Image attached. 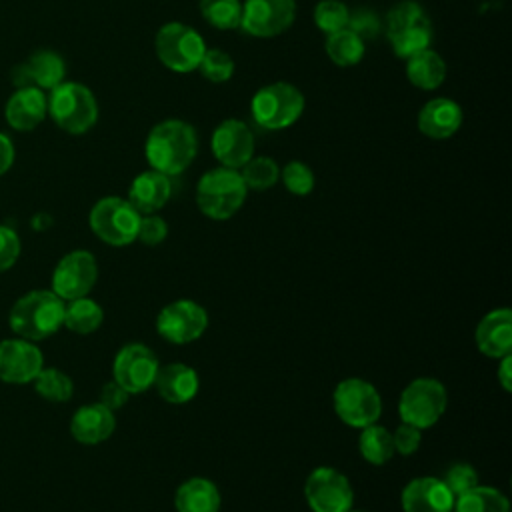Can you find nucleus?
Returning <instances> with one entry per match:
<instances>
[{"label": "nucleus", "mask_w": 512, "mask_h": 512, "mask_svg": "<svg viewBox=\"0 0 512 512\" xmlns=\"http://www.w3.org/2000/svg\"><path fill=\"white\" fill-rule=\"evenodd\" d=\"M198 154V136L192 124L168 118L154 124L144 140V156L152 170L166 176L182 174Z\"/></svg>", "instance_id": "obj_1"}, {"label": "nucleus", "mask_w": 512, "mask_h": 512, "mask_svg": "<svg viewBox=\"0 0 512 512\" xmlns=\"http://www.w3.org/2000/svg\"><path fill=\"white\" fill-rule=\"evenodd\" d=\"M66 302L52 290H32L20 296L10 310V328L24 340H44L64 324Z\"/></svg>", "instance_id": "obj_2"}, {"label": "nucleus", "mask_w": 512, "mask_h": 512, "mask_svg": "<svg viewBox=\"0 0 512 512\" xmlns=\"http://www.w3.org/2000/svg\"><path fill=\"white\" fill-rule=\"evenodd\" d=\"M248 188L240 170L218 166L204 172L196 184L198 210L210 220L232 218L246 202Z\"/></svg>", "instance_id": "obj_3"}, {"label": "nucleus", "mask_w": 512, "mask_h": 512, "mask_svg": "<svg viewBox=\"0 0 512 512\" xmlns=\"http://www.w3.org/2000/svg\"><path fill=\"white\" fill-rule=\"evenodd\" d=\"M384 28L398 58L408 60L432 44V22L416 0L396 2L386 14Z\"/></svg>", "instance_id": "obj_4"}, {"label": "nucleus", "mask_w": 512, "mask_h": 512, "mask_svg": "<svg viewBox=\"0 0 512 512\" xmlns=\"http://www.w3.org/2000/svg\"><path fill=\"white\" fill-rule=\"evenodd\" d=\"M48 116L68 134H86L98 122L96 96L88 86L64 80L50 90Z\"/></svg>", "instance_id": "obj_5"}, {"label": "nucleus", "mask_w": 512, "mask_h": 512, "mask_svg": "<svg viewBox=\"0 0 512 512\" xmlns=\"http://www.w3.org/2000/svg\"><path fill=\"white\" fill-rule=\"evenodd\" d=\"M304 94L290 82H272L258 88L250 100V112L258 126L266 130H284L304 114Z\"/></svg>", "instance_id": "obj_6"}, {"label": "nucleus", "mask_w": 512, "mask_h": 512, "mask_svg": "<svg viewBox=\"0 0 512 512\" xmlns=\"http://www.w3.org/2000/svg\"><path fill=\"white\" fill-rule=\"evenodd\" d=\"M206 48L208 46L198 30L184 22H166L154 36L156 58L162 66L178 74L198 70Z\"/></svg>", "instance_id": "obj_7"}, {"label": "nucleus", "mask_w": 512, "mask_h": 512, "mask_svg": "<svg viewBox=\"0 0 512 512\" xmlns=\"http://www.w3.org/2000/svg\"><path fill=\"white\" fill-rule=\"evenodd\" d=\"M448 408L446 386L430 376L414 378L404 386L398 398L400 422L412 424L420 430L432 428Z\"/></svg>", "instance_id": "obj_8"}, {"label": "nucleus", "mask_w": 512, "mask_h": 512, "mask_svg": "<svg viewBox=\"0 0 512 512\" xmlns=\"http://www.w3.org/2000/svg\"><path fill=\"white\" fill-rule=\"evenodd\" d=\"M332 408L346 426L360 430L378 422L382 414V396L372 382L350 376L336 384L332 392Z\"/></svg>", "instance_id": "obj_9"}, {"label": "nucleus", "mask_w": 512, "mask_h": 512, "mask_svg": "<svg viewBox=\"0 0 512 512\" xmlns=\"http://www.w3.org/2000/svg\"><path fill=\"white\" fill-rule=\"evenodd\" d=\"M140 212L128 202V198L120 196H104L100 198L88 216L90 228L94 236L110 246H128L136 242Z\"/></svg>", "instance_id": "obj_10"}, {"label": "nucleus", "mask_w": 512, "mask_h": 512, "mask_svg": "<svg viewBox=\"0 0 512 512\" xmlns=\"http://www.w3.org/2000/svg\"><path fill=\"white\" fill-rule=\"evenodd\" d=\"M304 500L312 512H348L354 506V488L340 470L318 466L306 476Z\"/></svg>", "instance_id": "obj_11"}, {"label": "nucleus", "mask_w": 512, "mask_h": 512, "mask_svg": "<svg viewBox=\"0 0 512 512\" xmlns=\"http://www.w3.org/2000/svg\"><path fill=\"white\" fill-rule=\"evenodd\" d=\"M208 312L202 304L180 298L160 308L156 316V332L170 344H190L198 340L208 328Z\"/></svg>", "instance_id": "obj_12"}, {"label": "nucleus", "mask_w": 512, "mask_h": 512, "mask_svg": "<svg viewBox=\"0 0 512 512\" xmlns=\"http://www.w3.org/2000/svg\"><path fill=\"white\" fill-rule=\"evenodd\" d=\"M160 362L152 348L130 342L124 344L112 362V380H116L130 396L142 394L154 386Z\"/></svg>", "instance_id": "obj_13"}, {"label": "nucleus", "mask_w": 512, "mask_h": 512, "mask_svg": "<svg viewBox=\"0 0 512 512\" xmlns=\"http://www.w3.org/2000/svg\"><path fill=\"white\" fill-rule=\"evenodd\" d=\"M98 280V262L88 250H72L52 272V292L64 302L88 296Z\"/></svg>", "instance_id": "obj_14"}, {"label": "nucleus", "mask_w": 512, "mask_h": 512, "mask_svg": "<svg viewBox=\"0 0 512 512\" xmlns=\"http://www.w3.org/2000/svg\"><path fill=\"white\" fill-rule=\"evenodd\" d=\"M296 18V0H244L240 28L254 38H274Z\"/></svg>", "instance_id": "obj_15"}, {"label": "nucleus", "mask_w": 512, "mask_h": 512, "mask_svg": "<svg viewBox=\"0 0 512 512\" xmlns=\"http://www.w3.org/2000/svg\"><path fill=\"white\" fill-rule=\"evenodd\" d=\"M210 148L220 166L240 170L254 156V134L242 120L226 118L214 128Z\"/></svg>", "instance_id": "obj_16"}, {"label": "nucleus", "mask_w": 512, "mask_h": 512, "mask_svg": "<svg viewBox=\"0 0 512 512\" xmlns=\"http://www.w3.org/2000/svg\"><path fill=\"white\" fill-rule=\"evenodd\" d=\"M66 78L64 58L48 48L32 52L24 62L12 68V84L16 88H38L42 92L54 90Z\"/></svg>", "instance_id": "obj_17"}, {"label": "nucleus", "mask_w": 512, "mask_h": 512, "mask_svg": "<svg viewBox=\"0 0 512 512\" xmlns=\"http://www.w3.org/2000/svg\"><path fill=\"white\" fill-rule=\"evenodd\" d=\"M44 368V356L36 344L24 338L0 342V380L8 384H26Z\"/></svg>", "instance_id": "obj_18"}, {"label": "nucleus", "mask_w": 512, "mask_h": 512, "mask_svg": "<svg viewBox=\"0 0 512 512\" xmlns=\"http://www.w3.org/2000/svg\"><path fill=\"white\" fill-rule=\"evenodd\" d=\"M454 496L436 476L412 478L400 492L402 512H452Z\"/></svg>", "instance_id": "obj_19"}, {"label": "nucleus", "mask_w": 512, "mask_h": 512, "mask_svg": "<svg viewBox=\"0 0 512 512\" xmlns=\"http://www.w3.org/2000/svg\"><path fill=\"white\" fill-rule=\"evenodd\" d=\"M474 344L488 358L512 354V310L508 306L486 312L474 330Z\"/></svg>", "instance_id": "obj_20"}, {"label": "nucleus", "mask_w": 512, "mask_h": 512, "mask_svg": "<svg viewBox=\"0 0 512 512\" xmlns=\"http://www.w3.org/2000/svg\"><path fill=\"white\" fill-rule=\"evenodd\" d=\"M464 122L462 106L446 96L428 100L416 118L418 130L430 140H446L454 136Z\"/></svg>", "instance_id": "obj_21"}, {"label": "nucleus", "mask_w": 512, "mask_h": 512, "mask_svg": "<svg viewBox=\"0 0 512 512\" xmlns=\"http://www.w3.org/2000/svg\"><path fill=\"white\" fill-rule=\"evenodd\" d=\"M48 116V96L38 88H16L6 100L4 120L18 132L34 130Z\"/></svg>", "instance_id": "obj_22"}, {"label": "nucleus", "mask_w": 512, "mask_h": 512, "mask_svg": "<svg viewBox=\"0 0 512 512\" xmlns=\"http://www.w3.org/2000/svg\"><path fill=\"white\" fill-rule=\"evenodd\" d=\"M116 428V416L100 402L80 406L70 418V434L76 442L86 446L102 444L112 436Z\"/></svg>", "instance_id": "obj_23"}, {"label": "nucleus", "mask_w": 512, "mask_h": 512, "mask_svg": "<svg viewBox=\"0 0 512 512\" xmlns=\"http://www.w3.org/2000/svg\"><path fill=\"white\" fill-rule=\"evenodd\" d=\"M172 196V182L170 176L158 170H144L140 172L130 188H128V202L144 216L160 212Z\"/></svg>", "instance_id": "obj_24"}, {"label": "nucleus", "mask_w": 512, "mask_h": 512, "mask_svg": "<svg viewBox=\"0 0 512 512\" xmlns=\"http://www.w3.org/2000/svg\"><path fill=\"white\" fill-rule=\"evenodd\" d=\"M154 388L168 404H186L200 390L198 372L182 362H170L158 368Z\"/></svg>", "instance_id": "obj_25"}, {"label": "nucleus", "mask_w": 512, "mask_h": 512, "mask_svg": "<svg viewBox=\"0 0 512 512\" xmlns=\"http://www.w3.org/2000/svg\"><path fill=\"white\" fill-rule=\"evenodd\" d=\"M222 494L218 486L202 476L184 480L174 492L176 512H220Z\"/></svg>", "instance_id": "obj_26"}, {"label": "nucleus", "mask_w": 512, "mask_h": 512, "mask_svg": "<svg viewBox=\"0 0 512 512\" xmlns=\"http://www.w3.org/2000/svg\"><path fill=\"white\" fill-rule=\"evenodd\" d=\"M446 74L448 66L444 58L432 48H426L406 60V78L420 90H436L446 80Z\"/></svg>", "instance_id": "obj_27"}, {"label": "nucleus", "mask_w": 512, "mask_h": 512, "mask_svg": "<svg viewBox=\"0 0 512 512\" xmlns=\"http://www.w3.org/2000/svg\"><path fill=\"white\" fill-rule=\"evenodd\" d=\"M358 452H360L362 460L372 466L388 464L392 460V456L396 454L394 444H392V432L378 422H374L366 428H360Z\"/></svg>", "instance_id": "obj_28"}, {"label": "nucleus", "mask_w": 512, "mask_h": 512, "mask_svg": "<svg viewBox=\"0 0 512 512\" xmlns=\"http://www.w3.org/2000/svg\"><path fill=\"white\" fill-rule=\"evenodd\" d=\"M102 322H104L102 306L88 296L68 300L64 306V324L62 326H66L70 332L92 334L102 326Z\"/></svg>", "instance_id": "obj_29"}, {"label": "nucleus", "mask_w": 512, "mask_h": 512, "mask_svg": "<svg viewBox=\"0 0 512 512\" xmlns=\"http://www.w3.org/2000/svg\"><path fill=\"white\" fill-rule=\"evenodd\" d=\"M326 54L336 66L350 68L362 62L366 54V42L350 28H342L326 36Z\"/></svg>", "instance_id": "obj_30"}, {"label": "nucleus", "mask_w": 512, "mask_h": 512, "mask_svg": "<svg viewBox=\"0 0 512 512\" xmlns=\"http://www.w3.org/2000/svg\"><path fill=\"white\" fill-rule=\"evenodd\" d=\"M452 512H510V502L498 488L478 484L454 498Z\"/></svg>", "instance_id": "obj_31"}, {"label": "nucleus", "mask_w": 512, "mask_h": 512, "mask_svg": "<svg viewBox=\"0 0 512 512\" xmlns=\"http://www.w3.org/2000/svg\"><path fill=\"white\" fill-rule=\"evenodd\" d=\"M240 176L248 190L264 192L280 180V166L270 156H252L240 168Z\"/></svg>", "instance_id": "obj_32"}, {"label": "nucleus", "mask_w": 512, "mask_h": 512, "mask_svg": "<svg viewBox=\"0 0 512 512\" xmlns=\"http://www.w3.org/2000/svg\"><path fill=\"white\" fill-rule=\"evenodd\" d=\"M202 18L218 30H236L242 22L240 0H200Z\"/></svg>", "instance_id": "obj_33"}, {"label": "nucleus", "mask_w": 512, "mask_h": 512, "mask_svg": "<svg viewBox=\"0 0 512 512\" xmlns=\"http://www.w3.org/2000/svg\"><path fill=\"white\" fill-rule=\"evenodd\" d=\"M34 390L48 402H66L72 398L74 384L70 376L58 368H42L32 380Z\"/></svg>", "instance_id": "obj_34"}, {"label": "nucleus", "mask_w": 512, "mask_h": 512, "mask_svg": "<svg viewBox=\"0 0 512 512\" xmlns=\"http://www.w3.org/2000/svg\"><path fill=\"white\" fill-rule=\"evenodd\" d=\"M314 24L326 36L348 26L350 10L342 0H320L312 12Z\"/></svg>", "instance_id": "obj_35"}, {"label": "nucleus", "mask_w": 512, "mask_h": 512, "mask_svg": "<svg viewBox=\"0 0 512 512\" xmlns=\"http://www.w3.org/2000/svg\"><path fill=\"white\" fill-rule=\"evenodd\" d=\"M198 70L206 80L214 84H224L234 76V60L228 52L220 48H206Z\"/></svg>", "instance_id": "obj_36"}, {"label": "nucleus", "mask_w": 512, "mask_h": 512, "mask_svg": "<svg viewBox=\"0 0 512 512\" xmlns=\"http://www.w3.org/2000/svg\"><path fill=\"white\" fill-rule=\"evenodd\" d=\"M280 180L284 188L294 196H308L314 190L316 178L308 164L300 160H290L280 168Z\"/></svg>", "instance_id": "obj_37"}, {"label": "nucleus", "mask_w": 512, "mask_h": 512, "mask_svg": "<svg viewBox=\"0 0 512 512\" xmlns=\"http://www.w3.org/2000/svg\"><path fill=\"white\" fill-rule=\"evenodd\" d=\"M442 482L446 484V488L452 492L454 498L466 494L468 490H472L474 486L480 484L476 468H474L472 464H468V462H456V464H452V466L442 474Z\"/></svg>", "instance_id": "obj_38"}, {"label": "nucleus", "mask_w": 512, "mask_h": 512, "mask_svg": "<svg viewBox=\"0 0 512 512\" xmlns=\"http://www.w3.org/2000/svg\"><path fill=\"white\" fill-rule=\"evenodd\" d=\"M166 236H168V224L162 216H158V214L140 216L138 234H136L138 242H142L146 246H158L166 240Z\"/></svg>", "instance_id": "obj_39"}, {"label": "nucleus", "mask_w": 512, "mask_h": 512, "mask_svg": "<svg viewBox=\"0 0 512 512\" xmlns=\"http://www.w3.org/2000/svg\"><path fill=\"white\" fill-rule=\"evenodd\" d=\"M420 442H422V430L416 428V426H412V424L400 422V424L392 430L394 452L400 454V456H412V454L420 448Z\"/></svg>", "instance_id": "obj_40"}, {"label": "nucleus", "mask_w": 512, "mask_h": 512, "mask_svg": "<svg viewBox=\"0 0 512 512\" xmlns=\"http://www.w3.org/2000/svg\"><path fill=\"white\" fill-rule=\"evenodd\" d=\"M352 32H356L364 42L368 38H376L380 28H382V22L380 18L372 12V10H366V8H360V10H354L350 12V18H348V26Z\"/></svg>", "instance_id": "obj_41"}, {"label": "nucleus", "mask_w": 512, "mask_h": 512, "mask_svg": "<svg viewBox=\"0 0 512 512\" xmlns=\"http://www.w3.org/2000/svg\"><path fill=\"white\" fill-rule=\"evenodd\" d=\"M20 256V238L10 226H0V272L14 266Z\"/></svg>", "instance_id": "obj_42"}, {"label": "nucleus", "mask_w": 512, "mask_h": 512, "mask_svg": "<svg viewBox=\"0 0 512 512\" xmlns=\"http://www.w3.org/2000/svg\"><path fill=\"white\" fill-rule=\"evenodd\" d=\"M128 398H130V394L116 382V380H110V382H106L104 386H102V390H100V404H104L108 410H112V412H116V410H120L126 402H128Z\"/></svg>", "instance_id": "obj_43"}, {"label": "nucleus", "mask_w": 512, "mask_h": 512, "mask_svg": "<svg viewBox=\"0 0 512 512\" xmlns=\"http://www.w3.org/2000/svg\"><path fill=\"white\" fill-rule=\"evenodd\" d=\"M14 156H16V152H14L12 140L4 132H0V176L12 168Z\"/></svg>", "instance_id": "obj_44"}, {"label": "nucleus", "mask_w": 512, "mask_h": 512, "mask_svg": "<svg viewBox=\"0 0 512 512\" xmlns=\"http://www.w3.org/2000/svg\"><path fill=\"white\" fill-rule=\"evenodd\" d=\"M500 364H498V370H496V378H498V384L504 392H510L512 390V354L508 356H502L498 358Z\"/></svg>", "instance_id": "obj_45"}, {"label": "nucleus", "mask_w": 512, "mask_h": 512, "mask_svg": "<svg viewBox=\"0 0 512 512\" xmlns=\"http://www.w3.org/2000/svg\"><path fill=\"white\" fill-rule=\"evenodd\" d=\"M348 512H370V510H364V508H354V506H352Z\"/></svg>", "instance_id": "obj_46"}]
</instances>
